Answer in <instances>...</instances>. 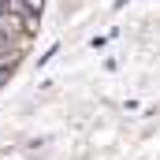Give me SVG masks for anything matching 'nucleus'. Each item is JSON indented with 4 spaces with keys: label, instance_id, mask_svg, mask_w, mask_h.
<instances>
[{
    "label": "nucleus",
    "instance_id": "2",
    "mask_svg": "<svg viewBox=\"0 0 160 160\" xmlns=\"http://www.w3.org/2000/svg\"><path fill=\"white\" fill-rule=\"evenodd\" d=\"M4 78H8V75H0V82H4Z\"/></svg>",
    "mask_w": 160,
    "mask_h": 160
},
{
    "label": "nucleus",
    "instance_id": "1",
    "mask_svg": "<svg viewBox=\"0 0 160 160\" xmlns=\"http://www.w3.org/2000/svg\"><path fill=\"white\" fill-rule=\"evenodd\" d=\"M22 8H26V15H41L45 0H22Z\"/></svg>",
    "mask_w": 160,
    "mask_h": 160
},
{
    "label": "nucleus",
    "instance_id": "3",
    "mask_svg": "<svg viewBox=\"0 0 160 160\" xmlns=\"http://www.w3.org/2000/svg\"><path fill=\"white\" fill-rule=\"evenodd\" d=\"M0 15H4V8H0Z\"/></svg>",
    "mask_w": 160,
    "mask_h": 160
}]
</instances>
